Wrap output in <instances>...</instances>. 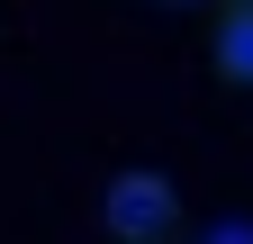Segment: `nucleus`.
Returning a JSON list of instances; mask_svg holds the SVG:
<instances>
[{"label": "nucleus", "instance_id": "nucleus-2", "mask_svg": "<svg viewBox=\"0 0 253 244\" xmlns=\"http://www.w3.org/2000/svg\"><path fill=\"white\" fill-rule=\"evenodd\" d=\"M217 73L253 90V0H235V9L217 18Z\"/></svg>", "mask_w": 253, "mask_h": 244}, {"label": "nucleus", "instance_id": "nucleus-1", "mask_svg": "<svg viewBox=\"0 0 253 244\" xmlns=\"http://www.w3.org/2000/svg\"><path fill=\"white\" fill-rule=\"evenodd\" d=\"M100 217H109L118 244H163L172 217H181V199H172V181H163V172H118V181H109V199H100Z\"/></svg>", "mask_w": 253, "mask_h": 244}, {"label": "nucleus", "instance_id": "nucleus-3", "mask_svg": "<svg viewBox=\"0 0 253 244\" xmlns=\"http://www.w3.org/2000/svg\"><path fill=\"white\" fill-rule=\"evenodd\" d=\"M217 244H253V235H244V226H226V235H217Z\"/></svg>", "mask_w": 253, "mask_h": 244}]
</instances>
